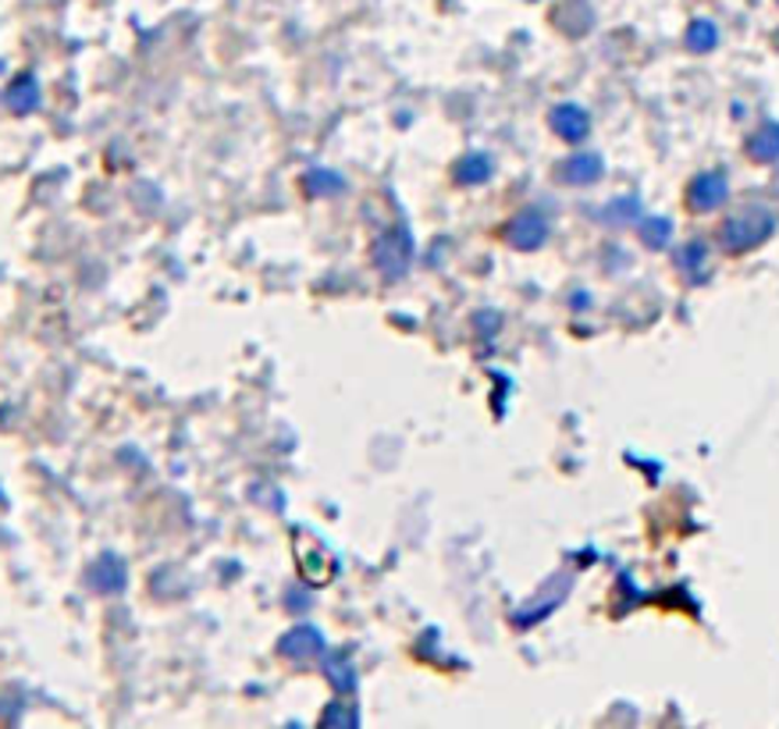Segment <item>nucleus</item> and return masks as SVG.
I'll return each instance as SVG.
<instances>
[{"mask_svg":"<svg viewBox=\"0 0 779 729\" xmlns=\"http://www.w3.org/2000/svg\"><path fill=\"white\" fill-rule=\"evenodd\" d=\"M772 225L776 221L769 210H758V207L741 210L723 225V242L730 246V250H752V246L766 242L772 236Z\"/></svg>","mask_w":779,"mask_h":729,"instance_id":"obj_1","label":"nucleus"},{"mask_svg":"<svg viewBox=\"0 0 779 729\" xmlns=\"http://www.w3.org/2000/svg\"><path fill=\"white\" fill-rule=\"evenodd\" d=\"M374 260H377V267L388 274V278H399V274L409 267V239H406V231H388V236L377 242Z\"/></svg>","mask_w":779,"mask_h":729,"instance_id":"obj_2","label":"nucleus"},{"mask_svg":"<svg viewBox=\"0 0 779 729\" xmlns=\"http://www.w3.org/2000/svg\"><path fill=\"white\" fill-rule=\"evenodd\" d=\"M687 200H690V207L695 210H715V207H723L726 203V179L723 174H698L695 182H690L687 189Z\"/></svg>","mask_w":779,"mask_h":729,"instance_id":"obj_3","label":"nucleus"},{"mask_svg":"<svg viewBox=\"0 0 779 729\" xmlns=\"http://www.w3.org/2000/svg\"><path fill=\"white\" fill-rule=\"evenodd\" d=\"M549 236V221L538 210H523L517 221L509 225V242L520 246V250H538Z\"/></svg>","mask_w":779,"mask_h":729,"instance_id":"obj_4","label":"nucleus"},{"mask_svg":"<svg viewBox=\"0 0 779 729\" xmlns=\"http://www.w3.org/2000/svg\"><path fill=\"white\" fill-rule=\"evenodd\" d=\"M552 128L563 139H584L587 136V114L577 104H558L552 111Z\"/></svg>","mask_w":779,"mask_h":729,"instance_id":"obj_5","label":"nucleus"},{"mask_svg":"<svg viewBox=\"0 0 779 729\" xmlns=\"http://www.w3.org/2000/svg\"><path fill=\"white\" fill-rule=\"evenodd\" d=\"M300 570H303V577L311 580V583H328L331 573H335V559L325 551V545L314 542V556H303V551H300Z\"/></svg>","mask_w":779,"mask_h":729,"instance_id":"obj_6","label":"nucleus"},{"mask_svg":"<svg viewBox=\"0 0 779 729\" xmlns=\"http://www.w3.org/2000/svg\"><path fill=\"white\" fill-rule=\"evenodd\" d=\"M563 179L566 182H598L601 179V160L598 157H573L566 160V168H563Z\"/></svg>","mask_w":779,"mask_h":729,"instance_id":"obj_7","label":"nucleus"},{"mask_svg":"<svg viewBox=\"0 0 779 729\" xmlns=\"http://www.w3.org/2000/svg\"><path fill=\"white\" fill-rule=\"evenodd\" d=\"M747 150L758 160H779V125H761L747 143Z\"/></svg>","mask_w":779,"mask_h":729,"instance_id":"obj_8","label":"nucleus"},{"mask_svg":"<svg viewBox=\"0 0 779 729\" xmlns=\"http://www.w3.org/2000/svg\"><path fill=\"white\" fill-rule=\"evenodd\" d=\"M488 174H492V160L488 157L470 153L466 160H460V182L477 185V182H488Z\"/></svg>","mask_w":779,"mask_h":729,"instance_id":"obj_9","label":"nucleus"},{"mask_svg":"<svg viewBox=\"0 0 779 729\" xmlns=\"http://www.w3.org/2000/svg\"><path fill=\"white\" fill-rule=\"evenodd\" d=\"M715 39H719L715 25H712V22H704V19L687 29V43H690V47H695V50H712V47H715Z\"/></svg>","mask_w":779,"mask_h":729,"instance_id":"obj_10","label":"nucleus"},{"mask_svg":"<svg viewBox=\"0 0 779 729\" xmlns=\"http://www.w3.org/2000/svg\"><path fill=\"white\" fill-rule=\"evenodd\" d=\"M669 231H673L669 221H655V217H652V221L641 225V236H644V242H648V246H666Z\"/></svg>","mask_w":779,"mask_h":729,"instance_id":"obj_11","label":"nucleus"}]
</instances>
